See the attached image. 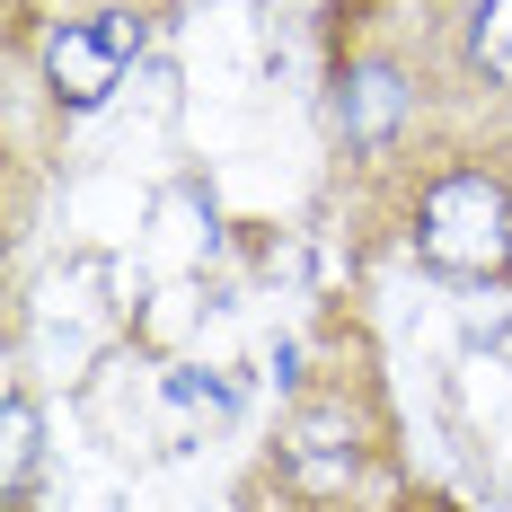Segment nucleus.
<instances>
[{
    "label": "nucleus",
    "mask_w": 512,
    "mask_h": 512,
    "mask_svg": "<svg viewBox=\"0 0 512 512\" xmlns=\"http://www.w3.org/2000/svg\"><path fill=\"white\" fill-rule=\"evenodd\" d=\"M460 53H468V71L486 89H512V0H468Z\"/></svg>",
    "instance_id": "nucleus-4"
},
{
    "label": "nucleus",
    "mask_w": 512,
    "mask_h": 512,
    "mask_svg": "<svg viewBox=\"0 0 512 512\" xmlns=\"http://www.w3.org/2000/svg\"><path fill=\"white\" fill-rule=\"evenodd\" d=\"M407 239L442 283H504L512 274V186L486 159H442L407 204Z\"/></svg>",
    "instance_id": "nucleus-1"
},
{
    "label": "nucleus",
    "mask_w": 512,
    "mask_h": 512,
    "mask_svg": "<svg viewBox=\"0 0 512 512\" xmlns=\"http://www.w3.org/2000/svg\"><path fill=\"white\" fill-rule=\"evenodd\" d=\"M142 36H151V9L133 0H106V9H71L53 18L45 45H36V80L62 115H89V106L115 98V80L142 62Z\"/></svg>",
    "instance_id": "nucleus-2"
},
{
    "label": "nucleus",
    "mask_w": 512,
    "mask_h": 512,
    "mask_svg": "<svg viewBox=\"0 0 512 512\" xmlns=\"http://www.w3.org/2000/svg\"><path fill=\"white\" fill-rule=\"evenodd\" d=\"M415 124V71L398 53H354L336 80V133L354 159H389Z\"/></svg>",
    "instance_id": "nucleus-3"
},
{
    "label": "nucleus",
    "mask_w": 512,
    "mask_h": 512,
    "mask_svg": "<svg viewBox=\"0 0 512 512\" xmlns=\"http://www.w3.org/2000/svg\"><path fill=\"white\" fill-rule=\"evenodd\" d=\"M0 433H9V460H0V477H9V495H18V486L36 477V451H45V442H36V433H45L36 398H18V389H9V407H0Z\"/></svg>",
    "instance_id": "nucleus-5"
}]
</instances>
